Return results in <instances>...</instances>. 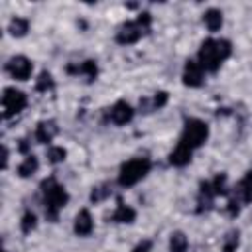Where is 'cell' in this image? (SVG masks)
<instances>
[{
    "mask_svg": "<svg viewBox=\"0 0 252 252\" xmlns=\"http://www.w3.org/2000/svg\"><path fill=\"white\" fill-rule=\"evenodd\" d=\"M191 156H193V150L187 148L185 144L177 142V146H175L173 152L169 154V161H171L175 167H183V165H187V163L191 161Z\"/></svg>",
    "mask_w": 252,
    "mask_h": 252,
    "instance_id": "12",
    "label": "cell"
},
{
    "mask_svg": "<svg viewBox=\"0 0 252 252\" xmlns=\"http://www.w3.org/2000/svg\"><path fill=\"white\" fill-rule=\"evenodd\" d=\"M232 53V45L228 39H205L199 49V65L203 71L215 73Z\"/></svg>",
    "mask_w": 252,
    "mask_h": 252,
    "instance_id": "1",
    "label": "cell"
},
{
    "mask_svg": "<svg viewBox=\"0 0 252 252\" xmlns=\"http://www.w3.org/2000/svg\"><path fill=\"white\" fill-rule=\"evenodd\" d=\"M234 199L238 203H248L252 201V171H248L234 187Z\"/></svg>",
    "mask_w": 252,
    "mask_h": 252,
    "instance_id": "11",
    "label": "cell"
},
{
    "mask_svg": "<svg viewBox=\"0 0 252 252\" xmlns=\"http://www.w3.org/2000/svg\"><path fill=\"white\" fill-rule=\"evenodd\" d=\"M152 167V161L148 158H134L130 161H126L122 167H120V173H118V185L122 187H132L136 185L138 181H142L148 171Z\"/></svg>",
    "mask_w": 252,
    "mask_h": 252,
    "instance_id": "3",
    "label": "cell"
},
{
    "mask_svg": "<svg viewBox=\"0 0 252 252\" xmlns=\"http://www.w3.org/2000/svg\"><path fill=\"white\" fill-rule=\"evenodd\" d=\"M41 189H43V197H45V215L49 219H57V213L69 201V195H67L65 187L59 185L53 177H49L41 183Z\"/></svg>",
    "mask_w": 252,
    "mask_h": 252,
    "instance_id": "2",
    "label": "cell"
},
{
    "mask_svg": "<svg viewBox=\"0 0 252 252\" xmlns=\"http://www.w3.org/2000/svg\"><path fill=\"white\" fill-rule=\"evenodd\" d=\"M65 156H67V150L61 148V146H51L47 150V161L49 163H59V161L65 159Z\"/></svg>",
    "mask_w": 252,
    "mask_h": 252,
    "instance_id": "21",
    "label": "cell"
},
{
    "mask_svg": "<svg viewBox=\"0 0 252 252\" xmlns=\"http://www.w3.org/2000/svg\"><path fill=\"white\" fill-rule=\"evenodd\" d=\"M187 246H189V240L181 230H175L169 236V252H187Z\"/></svg>",
    "mask_w": 252,
    "mask_h": 252,
    "instance_id": "17",
    "label": "cell"
},
{
    "mask_svg": "<svg viewBox=\"0 0 252 252\" xmlns=\"http://www.w3.org/2000/svg\"><path fill=\"white\" fill-rule=\"evenodd\" d=\"M35 226H37V219H35V215H33L32 211L24 213V217H22V220H20V228H22V232H24V234H30Z\"/></svg>",
    "mask_w": 252,
    "mask_h": 252,
    "instance_id": "20",
    "label": "cell"
},
{
    "mask_svg": "<svg viewBox=\"0 0 252 252\" xmlns=\"http://www.w3.org/2000/svg\"><path fill=\"white\" fill-rule=\"evenodd\" d=\"M28 148H30L28 140H20V152H28Z\"/></svg>",
    "mask_w": 252,
    "mask_h": 252,
    "instance_id": "27",
    "label": "cell"
},
{
    "mask_svg": "<svg viewBox=\"0 0 252 252\" xmlns=\"http://www.w3.org/2000/svg\"><path fill=\"white\" fill-rule=\"evenodd\" d=\"M28 104V96L26 93L14 89V87H8L4 89V94H2V106H4V116L10 118L18 112H22Z\"/></svg>",
    "mask_w": 252,
    "mask_h": 252,
    "instance_id": "6",
    "label": "cell"
},
{
    "mask_svg": "<svg viewBox=\"0 0 252 252\" xmlns=\"http://www.w3.org/2000/svg\"><path fill=\"white\" fill-rule=\"evenodd\" d=\"M6 69H8V73H10L16 81H28L30 75H32V71H33V65H32V61H30L28 57L16 55V57H12V59L8 61Z\"/></svg>",
    "mask_w": 252,
    "mask_h": 252,
    "instance_id": "7",
    "label": "cell"
},
{
    "mask_svg": "<svg viewBox=\"0 0 252 252\" xmlns=\"http://www.w3.org/2000/svg\"><path fill=\"white\" fill-rule=\"evenodd\" d=\"M132 118H134V108H132L126 100H118V102H114V106L110 108V120H112L114 124H118V126L128 124Z\"/></svg>",
    "mask_w": 252,
    "mask_h": 252,
    "instance_id": "9",
    "label": "cell"
},
{
    "mask_svg": "<svg viewBox=\"0 0 252 252\" xmlns=\"http://www.w3.org/2000/svg\"><path fill=\"white\" fill-rule=\"evenodd\" d=\"M94 228V222H93V217L89 213V209H81L75 217V224H73V230L77 236H89Z\"/></svg>",
    "mask_w": 252,
    "mask_h": 252,
    "instance_id": "10",
    "label": "cell"
},
{
    "mask_svg": "<svg viewBox=\"0 0 252 252\" xmlns=\"http://www.w3.org/2000/svg\"><path fill=\"white\" fill-rule=\"evenodd\" d=\"M205 81V71L199 65V61H187L183 69V83L187 87H201Z\"/></svg>",
    "mask_w": 252,
    "mask_h": 252,
    "instance_id": "8",
    "label": "cell"
},
{
    "mask_svg": "<svg viewBox=\"0 0 252 252\" xmlns=\"http://www.w3.org/2000/svg\"><path fill=\"white\" fill-rule=\"evenodd\" d=\"M203 24L209 32H219L222 28V12L217 10V8H209L205 14H203Z\"/></svg>",
    "mask_w": 252,
    "mask_h": 252,
    "instance_id": "14",
    "label": "cell"
},
{
    "mask_svg": "<svg viewBox=\"0 0 252 252\" xmlns=\"http://www.w3.org/2000/svg\"><path fill=\"white\" fill-rule=\"evenodd\" d=\"M55 134H57V124H55L53 120H43V122H39L37 128H35V140H37L39 144L51 142V140L55 138Z\"/></svg>",
    "mask_w": 252,
    "mask_h": 252,
    "instance_id": "13",
    "label": "cell"
},
{
    "mask_svg": "<svg viewBox=\"0 0 252 252\" xmlns=\"http://www.w3.org/2000/svg\"><path fill=\"white\" fill-rule=\"evenodd\" d=\"M148 26H150V14H140L138 20L126 22V24L116 32V41H118L120 45L136 43V41L144 35V32H146Z\"/></svg>",
    "mask_w": 252,
    "mask_h": 252,
    "instance_id": "5",
    "label": "cell"
},
{
    "mask_svg": "<svg viewBox=\"0 0 252 252\" xmlns=\"http://www.w3.org/2000/svg\"><path fill=\"white\" fill-rule=\"evenodd\" d=\"M165 102H167V93L159 91V93H156V94H154V98H152V102H150V108H152V110L163 108V106H165Z\"/></svg>",
    "mask_w": 252,
    "mask_h": 252,
    "instance_id": "25",
    "label": "cell"
},
{
    "mask_svg": "<svg viewBox=\"0 0 252 252\" xmlns=\"http://www.w3.org/2000/svg\"><path fill=\"white\" fill-rule=\"evenodd\" d=\"M114 222H134L136 220V211L130 207V205H124L122 201H118L112 217H110Z\"/></svg>",
    "mask_w": 252,
    "mask_h": 252,
    "instance_id": "15",
    "label": "cell"
},
{
    "mask_svg": "<svg viewBox=\"0 0 252 252\" xmlns=\"http://www.w3.org/2000/svg\"><path fill=\"white\" fill-rule=\"evenodd\" d=\"M37 167H39L37 158L35 156H26V159L18 165V175L20 177H30V175H33L37 171Z\"/></svg>",
    "mask_w": 252,
    "mask_h": 252,
    "instance_id": "18",
    "label": "cell"
},
{
    "mask_svg": "<svg viewBox=\"0 0 252 252\" xmlns=\"http://www.w3.org/2000/svg\"><path fill=\"white\" fill-rule=\"evenodd\" d=\"M150 250H152V240H142L134 246L132 252H150Z\"/></svg>",
    "mask_w": 252,
    "mask_h": 252,
    "instance_id": "26",
    "label": "cell"
},
{
    "mask_svg": "<svg viewBox=\"0 0 252 252\" xmlns=\"http://www.w3.org/2000/svg\"><path fill=\"white\" fill-rule=\"evenodd\" d=\"M110 193H112L110 185L94 187V189H93V193H91V201H93V203H100V201H104L106 197H110Z\"/></svg>",
    "mask_w": 252,
    "mask_h": 252,
    "instance_id": "22",
    "label": "cell"
},
{
    "mask_svg": "<svg viewBox=\"0 0 252 252\" xmlns=\"http://www.w3.org/2000/svg\"><path fill=\"white\" fill-rule=\"evenodd\" d=\"M28 30H30V22H28L26 18H14V20L10 22V33L16 35V37L26 35Z\"/></svg>",
    "mask_w": 252,
    "mask_h": 252,
    "instance_id": "19",
    "label": "cell"
},
{
    "mask_svg": "<svg viewBox=\"0 0 252 252\" xmlns=\"http://www.w3.org/2000/svg\"><path fill=\"white\" fill-rule=\"evenodd\" d=\"M236 246H238V230H232V232L226 234V240H224L222 250H224V252H234Z\"/></svg>",
    "mask_w": 252,
    "mask_h": 252,
    "instance_id": "24",
    "label": "cell"
},
{
    "mask_svg": "<svg viewBox=\"0 0 252 252\" xmlns=\"http://www.w3.org/2000/svg\"><path fill=\"white\" fill-rule=\"evenodd\" d=\"M207 136H209L207 122H203L199 118H191V120L185 122V128H183V134H181V140L179 142L185 144L191 150H197V148H201L205 144Z\"/></svg>",
    "mask_w": 252,
    "mask_h": 252,
    "instance_id": "4",
    "label": "cell"
},
{
    "mask_svg": "<svg viewBox=\"0 0 252 252\" xmlns=\"http://www.w3.org/2000/svg\"><path fill=\"white\" fill-rule=\"evenodd\" d=\"M51 87H53V79H51V75H49L47 71H43V73L39 75L37 83H35V91H39V93H45V91H49Z\"/></svg>",
    "mask_w": 252,
    "mask_h": 252,
    "instance_id": "23",
    "label": "cell"
},
{
    "mask_svg": "<svg viewBox=\"0 0 252 252\" xmlns=\"http://www.w3.org/2000/svg\"><path fill=\"white\" fill-rule=\"evenodd\" d=\"M67 71H69V73L83 75V77H87V79H94V77H96V61L89 59V61H83V63H79V65H75V67H69Z\"/></svg>",
    "mask_w": 252,
    "mask_h": 252,
    "instance_id": "16",
    "label": "cell"
}]
</instances>
